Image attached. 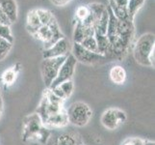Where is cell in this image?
<instances>
[{
	"mask_svg": "<svg viewBox=\"0 0 155 145\" xmlns=\"http://www.w3.org/2000/svg\"><path fill=\"white\" fill-rule=\"evenodd\" d=\"M135 36L134 22L130 19H119L116 38L111 45V54L115 57L124 58L132 47V42Z\"/></svg>",
	"mask_w": 155,
	"mask_h": 145,
	"instance_id": "1",
	"label": "cell"
},
{
	"mask_svg": "<svg viewBox=\"0 0 155 145\" xmlns=\"http://www.w3.org/2000/svg\"><path fill=\"white\" fill-rule=\"evenodd\" d=\"M155 36L153 33L143 34L133 47V56L138 64L154 68Z\"/></svg>",
	"mask_w": 155,
	"mask_h": 145,
	"instance_id": "2",
	"label": "cell"
},
{
	"mask_svg": "<svg viewBox=\"0 0 155 145\" xmlns=\"http://www.w3.org/2000/svg\"><path fill=\"white\" fill-rule=\"evenodd\" d=\"M49 129L44 126L37 113L26 116L23 120L22 137L24 141L45 143L50 135Z\"/></svg>",
	"mask_w": 155,
	"mask_h": 145,
	"instance_id": "3",
	"label": "cell"
},
{
	"mask_svg": "<svg viewBox=\"0 0 155 145\" xmlns=\"http://www.w3.org/2000/svg\"><path fill=\"white\" fill-rule=\"evenodd\" d=\"M64 102L65 101L58 98L49 88H47L45 90L44 97H42V99L41 101V104L36 112L40 116L42 124L50 116L58 113V112H60L61 110L65 109L64 107Z\"/></svg>",
	"mask_w": 155,
	"mask_h": 145,
	"instance_id": "4",
	"label": "cell"
},
{
	"mask_svg": "<svg viewBox=\"0 0 155 145\" xmlns=\"http://www.w3.org/2000/svg\"><path fill=\"white\" fill-rule=\"evenodd\" d=\"M33 37L42 42L45 50H46V48L52 47L59 40L64 38L65 35L62 33L60 26L58 24V21L54 17L48 24L41 25Z\"/></svg>",
	"mask_w": 155,
	"mask_h": 145,
	"instance_id": "5",
	"label": "cell"
},
{
	"mask_svg": "<svg viewBox=\"0 0 155 145\" xmlns=\"http://www.w3.org/2000/svg\"><path fill=\"white\" fill-rule=\"evenodd\" d=\"M54 129L45 142L46 145H82L83 139L79 133L72 129Z\"/></svg>",
	"mask_w": 155,
	"mask_h": 145,
	"instance_id": "6",
	"label": "cell"
},
{
	"mask_svg": "<svg viewBox=\"0 0 155 145\" xmlns=\"http://www.w3.org/2000/svg\"><path fill=\"white\" fill-rule=\"evenodd\" d=\"M68 123L76 126H86L93 117V111L89 105L83 102H75L67 109Z\"/></svg>",
	"mask_w": 155,
	"mask_h": 145,
	"instance_id": "7",
	"label": "cell"
},
{
	"mask_svg": "<svg viewBox=\"0 0 155 145\" xmlns=\"http://www.w3.org/2000/svg\"><path fill=\"white\" fill-rule=\"evenodd\" d=\"M87 6L89 7V10L94 19V33L100 35H106L107 25H108V20H109V13L107 6L97 2L90 3Z\"/></svg>",
	"mask_w": 155,
	"mask_h": 145,
	"instance_id": "8",
	"label": "cell"
},
{
	"mask_svg": "<svg viewBox=\"0 0 155 145\" xmlns=\"http://www.w3.org/2000/svg\"><path fill=\"white\" fill-rule=\"evenodd\" d=\"M67 56L53 57V58H44L41 63V74L45 86L49 88L51 83L57 77L63 62L65 61Z\"/></svg>",
	"mask_w": 155,
	"mask_h": 145,
	"instance_id": "9",
	"label": "cell"
},
{
	"mask_svg": "<svg viewBox=\"0 0 155 145\" xmlns=\"http://www.w3.org/2000/svg\"><path fill=\"white\" fill-rule=\"evenodd\" d=\"M126 113L119 109H108L103 112L100 122L102 126L110 131H115L126 122Z\"/></svg>",
	"mask_w": 155,
	"mask_h": 145,
	"instance_id": "10",
	"label": "cell"
},
{
	"mask_svg": "<svg viewBox=\"0 0 155 145\" xmlns=\"http://www.w3.org/2000/svg\"><path fill=\"white\" fill-rule=\"evenodd\" d=\"M76 65H77L76 59L73 57L71 53H69V54L67 56V58L65 59V61L63 62L56 78L53 80V82L51 83L49 88H54L63 82L71 80L73 77L74 73H75Z\"/></svg>",
	"mask_w": 155,
	"mask_h": 145,
	"instance_id": "11",
	"label": "cell"
},
{
	"mask_svg": "<svg viewBox=\"0 0 155 145\" xmlns=\"http://www.w3.org/2000/svg\"><path fill=\"white\" fill-rule=\"evenodd\" d=\"M71 54L73 57L76 59L77 62H80L82 64H86V65H94V64H97L100 61L104 60L107 57L99 54V53L92 52L86 48H84L80 44L77 43H73L71 47Z\"/></svg>",
	"mask_w": 155,
	"mask_h": 145,
	"instance_id": "12",
	"label": "cell"
},
{
	"mask_svg": "<svg viewBox=\"0 0 155 145\" xmlns=\"http://www.w3.org/2000/svg\"><path fill=\"white\" fill-rule=\"evenodd\" d=\"M71 44L68 40L64 37L61 40H59L49 48H46L44 50L42 57L44 58H53V57H60V56H68L71 53Z\"/></svg>",
	"mask_w": 155,
	"mask_h": 145,
	"instance_id": "13",
	"label": "cell"
},
{
	"mask_svg": "<svg viewBox=\"0 0 155 145\" xmlns=\"http://www.w3.org/2000/svg\"><path fill=\"white\" fill-rule=\"evenodd\" d=\"M45 127L47 129H61V128H65L68 125V118L67 114V109H64L60 112L50 116L48 119H47L44 123Z\"/></svg>",
	"mask_w": 155,
	"mask_h": 145,
	"instance_id": "14",
	"label": "cell"
},
{
	"mask_svg": "<svg viewBox=\"0 0 155 145\" xmlns=\"http://www.w3.org/2000/svg\"><path fill=\"white\" fill-rule=\"evenodd\" d=\"M0 8L7 16L11 23H14L18 20V8L15 0H0Z\"/></svg>",
	"mask_w": 155,
	"mask_h": 145,
	"instance_id": "15",
	"label": "cell"
},
{
	"mask_svg": "<svg viewBox=\"0 0 155 145\" xmlns=\"http://www.w3.org/2000/svg\"><path fill=\"white\" fill-rule=\"evenodd\" d=\"M128 0H109V7L117 19H129L127 15Z\"/></svg>",
	"mask_w": 155,
	"mask_h": 145,
	"instance_id": "16",
	"label": "cell"
},
{
	"mask_svg": "<svg viewBox=\"0 0 155 145\" xmlns=\"http://www.w3.org/2000/svg\"><path fill=\"white\" fill-rule=\"evenodd\" d=\"M94 35V27H88V26L83 25L80 21H76L73 31V43L80 44L85 38Z\"/></svg>",
	"mask_w": 155,
	"mask_h": 145,
	"instance_id": "17",
	"label": "cell"
},
{
	"mask_svg": "<svg viewBox=\"0 0 155 145\" xmlns=\"http://www.w3.org/2000/svg\"><path fill=\"white\" fill-rule=\"evenodd\" d=\"M49 89L58 97V98L66 101L71 96L73 89H74V84H73L72 79H71V80H68V81L61 83L60 85H58V86L54 88H49Z\"/></svg>",
	"mask_w": 155,
	"mask_h": 145,
	"instance_id": "18",
	"label": "cell"
},
{
	"mask_svg": "<svg viewBox=\"0 0 155 145\" xmlns=\"http://www.w3.org/2000/svg\"><path fill=\"white\" fill-rule=\"evenodd\" d=\"M109 77L111 81L117 84V85H122L126 80L127 74L125 69L120 66V65H115L113 66L109 71Z\"/></svg>",
	"mask_w": 155,
	"mask_h": 145,
	"instance_id": "19",
	"label": "cell"
},
{
	"mask_svg": "<svg viewBox=\"0 0 155 145\" xmlns=\"http://www.w3.org/2000/svg\"><path fill=\"white\" fill-rule=\"evenodd\" d=\"M41 26L40 19L38 17L36 10H31L27 14V19H26V28L29 32V34L34 36L38 29Z\"/></svg>",
	"mask_w": 155,
	"mask_h": 145,
	"instance_id": "20",
	"label": "cell"
},
{
	"mask_svg": "<svg viewBox=\"0 0 155 145\" xmlns=\"http://www.w3.org/2000/svg\"><path fill=\"white\" fill-rule=\"evenodd\" d=\"M19 67H20L19 64H17L15 66L6 70V71L2 74L1 80H2V83L6 87L12 86V85L15 82V80H17L18 76L19 74V71H20Z\"/></svg>",
	"mask_w": 155,
	"mask_h": 145,
	"instance_id": "21",
	"label": "cell"
},
{
	"mask_svg": "<svg viewBox=\"0 0 155 145\" xmlns=\"http://www.w3.org/2000/svg\"><path fill=\"white\" fill-rule=\"evenodd\" d=\"M95 40L97 44V52L99 54L107 57V54H111V46L110 43L107 39L106 35H100L94 33Z\"/></svg>",
	"mask_w": 155,
	"mask_h": 145,
	"instance_id": "22",
	"label": "cell"
},
{
	"mask_svg": "<svg viewBox=\"0 0 155 145\" xmlns=\"http://www.w3.org/2000/svg\"><path fill=\"white\" fill-rule=\"evenodd\" d=\"M146 0H128L127 3V15L130 20L134 21V18L138 11L142 8Z\"/></svg>",
	"mask_w": 155,
	"mask_h": 145,
	"instance_id": "23",
	"label": "cell"
},
{
	"mask_svg": "<svg viewBox=\"0 0 155 145\" xmlns=\"http://www.w3.org/2000/svg\"><path fill=\"white\" fill-rule=\"evenodd\" d=\"M84 48L86 50L92 51V52H95V53H98L97 52V40H95V37L94 36H89L87 38H85L81 43H80Z\"/></svg>",
	"mask_w": 155,
	"mask_h": 145,
	"instance_id": "24",
	"label": "cell"
},
{
	"mask_svg": "<svg viewBox=\"0 0 155 145\" xmlns=\"http://www.w3.org/2000/svg\"><path fill=\"white\" fill-rule=\"evenodd\" d=\"M13 47V43L5 40L0 37V61H3L8 56Z\"/></svg>",
	"mask_w": 155,
	"mask_h": 145,
	"instance_id": "25",
	"label": "cell"
},
{
	"mask_svg": "<svg viewBox=\"0 0 155 145\" xmlns=\"http://www.w3.org/2000/svg\"><path fill=\"white\" fill-rule=\"evenodd\" d=\"M36 12L38 14V17L40 19V21L41 25H46L50 22V20L54 18L53 14L48 10L45 9H36Z\"/></svg>",
	"mask_w": 155,
	"mask_h": 145,
	"instance_id": "26",
	"label": "cell"
},
{
	"mask_svg": "<svg viewBox=\"0 0 155 145\" xmlns=\"http://www.w3.org/2000/svg\"><path fill=\"white\" fill-rule=\"evenodd\" d=\"M89 15H90L89 7L85 6V5H81V6L77 7L76 11H75L76 21H83L84 19H86L88 18Z\"/></svg>",
	"mask_w": 155,
	"mask_h": 145,
	"instance_id": "27",
	"label": "cell"
},
{
	"mask_svg": "<svg viewBox=\"0 0 155 145\" xmlns=\"http://www.w3.org/2000/svg\"><path fill=\"white\" fill-rule=\"evenodd\" d=\"M0 37L9 41L10 43H14V37H13L10 25L0 24Z\"/></svg>",
	"mask_w": 155,
	"mask_h": 145,
	"instance_id": "28",
	"label": "cell"
},
{
	"mask_svg": "<svg viewBox=\"0 0 155 145\" xmlns=\"http://www.w3.org/2000/svg\"><path fill=\"white\" fill-rule=\"evenodd\" d=\"M122 145H143V140L137 137L127 138Z\"/></svg>",
	"mask_w": 155,
	"mask_h": 145,
	"instance_id": "29",
	"label": "cell"
},
{
	"mask_svg": "<svg viewBox=\"0 0 155 145\" xmlns=\"http://www.w3.org/2000/svg\"><path fill=\"white\" fill-rule=\"evenodd\" d=\"M0 24H5V25H10V26L12 24L11 21L9 20V19L7 18V16L4 14L1 8H0Z\"/></svg>",
	"mask_w": 155,
	"mask_h": 145,
	"instance_id": "30",
	"label": "cell"
},
{
	"mask_svg": "<svg viewBox=\"0 0 155 145\" xmlns=\"http://www.w3.org/2000/svg\"><path fill=\"white\" fill-rule=\"evenodd\" d=\"M50 1L53 5H55L57 7H64L67 4H68L67 0H50Z\"/></svg>",
	"mask_w": 155,
	"mask_h": 145,
	"instance_id": "31",
	"label": "cell"
},
{
	"mask_svg": "<svg viewBox=\"0 0 155 145\" xmlns=\"http://www.w3.org/2000/svg\"><path fill=\"white\" fill-rule=\"evenodd\" d=\"M2 112H3V102L1 100V97H0V117L2 115Z\"/></svg>",
	"mask_w": 155,
	"mask_h": 145,
	"instance_id": "32",
	"label": "cell"
},
{
	"mask_svg": "<svg viewBox=\"0 0 155 145\" xmlns=\"http://www.w3.org/2000/svg\"><path fill=\"white\" fill-rule=\"evenodd\" d=\"M143 145H155V143L151 140H143Z\"/></svg>",
	"mask_w": 155,
	"mask_h": 145,
	"instance_id": "33",
	"label": "cell"
},
{
	"mask_svg": "<svg viewBox=\"0 0 155 145\" xmlns=\"http://www.w3.org/2000/svg\"><path fill=\"white\" fill-rule=\"evenodd\" d=\"M27 145H40L38 142H30L29 144H27Z\"/></svg>",
	"mask_w": 155,
	"mask_h": 145,
	"instance_id": "34",
	"label": "cell"
},
{
	"mask_svg": "<svg viewBox=\"0 0 155 145\" xmlns=\"http://www.w3.org/2000/svg\"><path fill=\"white\" fill-rule=\"evenodd\" d=\"M67 1H68V2L69 3V2H71V0H67Z\"/></svg>",
	"mask_w": 155,
	"mask_h": 145,
	"instance_id": "35",
	"label": "cell"
},
{
	"mask_svg": "<svg viewBox=\"0 0 155 145\" xmlns=\"http://www.w3.org/2000/svg\"><path fill=\"white\" fill-rule=\"evenodd\" d=\"M82 145H85V144H84V143H83V144H82Z\"/></svg>",
	"mask_w": 155,
	"mask_h": 145,
	"instance_id": "36",
	"label": "cell"
},
{
	"mask_svg": "<svg viewBox=\"0 0 155 145\" xmlns=\"http://www.w3.org/2000/svg\"><path fill=\"white\" fill-rule=\"evenodd\" d=\"M0 97H1V96H0Z\"/></svg>",
	"mask_w": 155,
	"mask_h": 145,
	"instance_id": "37",
	"label": "cell"
}]
</instances>
